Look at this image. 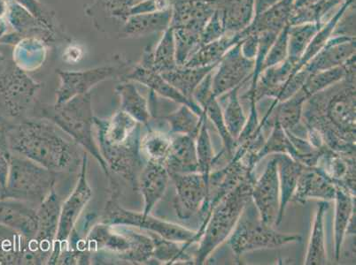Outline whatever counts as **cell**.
<instances>
[{
  "mask_svg": "<svg viewBox=\"0 0 356 265\" xmlns=\"http://www.w3.org/2000/svg\"><path fill=\"white\" fill-rule=\"evenodd\" d=\"M276 154H286L293 158L294 156V148L289 139H288L284 129L281 127L280 123L273 119V126L270 129V135H268L264 146H262L257 155V162H260L261 160H264L268 155Z\"/></svg>",
  "mask_w": 356,
  "mask_h": 265,
  "instance_id": "obj_43",
  "label": "cell"
},
{
  "mask_svg": "<svg viewBox=\"0 0 356 265\" xmlns=\"http://www.w3.org/2000/svg\"><path fill=\"white\" fill-rule=\"evenodd\" d=\"M353 67H355V57L352 58L343 66L309 74L302 89L305 92L307 98L310 99L316 94L341 82L342 80L346 78L348 71Z\"/></svg>",
  "mask_w": 356,
  "mask_h": 265,
  "instance_id": "obj_38",
  "label": "cell"
},
{
  "mask_svg": "<svg viewBox=\"0 0 356 265\" xmlns=\"http://www.w3.org/2000/svg\"><path fill=\"white\" fill-rule=\"evenodd\" d=\"M329 203L321 201L317 206L314 218L312 234H310L309 246L304 264L306 265L326 264L327 251L325 244V219Z\"/></svg>",
  "mask_w": 356,
  "mask_h": 265,
  "instance_id": "obj_30",
  "label": "cell"
},
{
  "mask_svg": "<svg viewBox=\"0 0 356 265\" xmlns=\"http://www.w3.org/2000/svg\"><path fill=\"white\" fill-rule=\"evenodd\" d=\"M11 153L9 148L0 147V189L5 187L10 172Z\"/></svg>",
  "mask_w": 356,
  "mask_h": 265,
  "instance_id": "obj_47",
  "label": "cell"
},
{
  "mask_svg": "<svg viewBox=\"0 0 356 265\" xmlns=\"http://www.w3.org/2000/svg\"><path fill=\"white\" fill-rule=\"evenodd\" d=\"M254 179L247 180L233 189L212 209L199 247L193 255V264H204L216 248L229 239L251 198Z\"/></svg>",
  "mask_w": 356,
  "mask_h": 265,
  "instance_id": "obj_6",
  "label": "cell"
},
{
  "mask_svg": "<svg viewBox=\"0 0 356 265\" xmlns=\"http://www.w3.org/2000/svg\"><path fill=\"white\" fill-rule=\"evenodd\" d=\"M129 79L138 80V82L145 84L151 88L154 92L160 94L163 98L172 100V101L180 103V105H186L192 108L197 114L203 116L204 112L199 105L194 101L187 99L177 89L171 86L166 80L161 76L160 73L156 71L147 69V67H140L134 71V73L129 76Z\"/></svg>",
  "mask_w": 356,
  "mask_h": 265,
  "instance_id": "obj_27",
  "label": "cell"
},
{
  "mask_svg": "<svg viewBox=\"0 0 356 265\" xmlns=\"http://www.w3.org/2000/svg\"><path fill=\"white\" fill-rule=\"evenodd\" d=\"M116 92L121 99L120 110L127 113L145 128L150 125L152 113L147 100L138 92L134 84L124 83L118 87Z\"/></svg>",
  "mask_w": 356,
  "mask_h": 265,
  "instance_id": "obj_34",
  "label": "cell"
},
{
  "mask_svg": "<svg viewBox=\"0 0 356 265\" xmlns=\"http://www.w3.org/2000/svg\"><path fill=\"white\" fill-rule=\"evenodd\" d=\"M355 0H346L345 2H343L342 4L339 6L338 11L335 12V15L332 16L328 21L323 24L320 30L317 31L315 37H314L312 43H310L309 48H307L305 53H304L302 60H300L299 64H298L296 67L297 72L302 69L303 67L325 47L327 42L331 40L333 33H334L337 24H338V22L341 20L342 16L344 15L346 10H348L352 5L355 4Z\"/></svg>",
  "mask_w": 356,
  "mask_h": 265,
  "instance_id": "obj_37",
  "label": "cell"
},
{
  "mask_svg": "<svg viewBox=\"0 0 356 265\" xmlns=\"http://www.w3.org/2000/svg\"><path fill=\"white\" fill-rule=\"evenodd\" d=\"M241 87L238 86L225 94V95H227V100H226L225 108H222L226 128L236 142L248 121V117L242 108L241 99H239V89H241Z\"/></svg>",
  "mask_w": 356,
  "mask_h": 265,
  "instance_id": "obj_41",
  "label": "cell"
},
{
  "mask_svg": "<svg viewBox=\"0 0 356 265\" xmlns=\"http://www.w3.org/2000/svg\"><path fill=\"white\" fill-rule=\"evenodd\" d=\"M337 187L325 171L319 166H304L291 202L305 205L312 199L334 200Z\"/></svg>",
  "mask_w": 356,
  "mask_h": 265,
  "instance_id": "obj_17",
  "label": "cell"
},
{
  "mask_svg": "<svg viewBox=\"0 0 356 265\" xmlns=\"http://www.w3.org/2000/svg\"><path fill=\"white\" fill-rule=\"evenodd\" d=\"M215 70V69H213ZM203 79L202 82L197 87L193 95V101L200 106L207 119L211 121L218 130L223 145L222 155L226 160H231L238 147L237 142L229 135L227 128L223 119L221 103L213 93L212 79L213 72Z\"/></svg>",
  "mask_w": 356,
  "mask_h": 265,
  "instance_id": "obj_15",
  "label": "cell"
},
{
  "mask_svg": "<svg viewBox=\"0 0 356 265\" xmlns=\"http://www.w3.org/2000/svg\"><path fill=\"white\" fill-rule=\"evenodd\" d=\"M203 116L197 114L192 108L186 105H181L180 108L165 117L168 123L170 135H186L195 137L202 127Z\"/></svg>",
  "mask_w": 356,
  "mask_h": 265,
  "instance_id": "obj_39",
  "label": "cell"
},
{
  "mask_svg": "<svg viewBox=\"0 0 356 265\" xmlns=\"http://www.w3.org/2000/svg\"><path fill=\"white\" fill-rule=\"evenodd\" d=\"M302 240V235L282 234L262 221L251 199L229 235V245L236 260L239 262L242 255L248 252L271 250Z\"/></svg>",
  "mask_w": 356,
  "mask_h": 265,
  "instance_id": "obj_9",
  "label": "cell"
},
{
  "mask_svg": "<svg viewBox=\"0 0 356 265\" xmlns=\"http://www.w3.org/2000/svg\"><path fill=\"white\" fill-rule=\"evenodd\" d=\"M218 65L199 67L178 66L177 69L161 74L171 86H173L187 99L193 101V95L197 87L209 73L216 69Z\"/></svg>",
  "mask_w": 356,
  "mask_h": 265,
  "instance_id": "obj_29",
  "label": "cell"
},
{
  "mask_svg": "<svg viewBox=\"0 0 356 265\" xmlns=\"http://www.w3.org/2000/svg\"><path fill=\"white\" fill-rule=\"evenodd\" d=\"M277 1L278 0H254V16L266 11L268 8L276 4Z\"/></svg>",
  "mask_w": 356,
  "mask_h": 265,
  "instance_id": "obj_50",
  "label": "cell"
},
{
  "mask_svg": "<svg viewBox=\"0 0 356 265\" xmlns=\"http://www.w3.org/2000/svg\"><path fill=\"white\" fill-rule=\"evenodd\" d=\"M40 85L24 71L9 67L0 74V112L8 121H20L26 117L34 101Z\"/></svg>",
  "mask_w": 356,
  "mask_h": 265,
  "instance_id": "obj_10",
  "label": "cell"
},
{
  "mask_svg": "<svg viewBox=\"0 0 356 265\" xmlns=\"http://www.w3.org/2000/svg\"><path fill=\"white\" fill-rule=\"evenodd\" d=\"M178 67L176 56V44H175L172 28H168L165 32L163 41L161 42L153 60V69L163 74L177 69Z\"/></svg>",
  "mask_w": 356,
  "mask_h": 265,
  "instance_id": "obj_44",
  "label": "cell"
},
{
  "mask_svg": "<svg viewBox=\"0 0 356 265\" xmlns=\"http://www.w3.org/2000/svg\"><path fill=\"white\" fill-rule=\"evenodd\" d=\"M90 252H106L129 264H147L154 258V244L147 232L127 225L100 222L84 238Z\"/></svg>",
  "mask_w": 356,
  "mask_h": 265,
  "instance_id": "obj_4",
  "label": "cell"
},
{
  "mask_svg": "<svg viewBox=\"0 0 356 265\" xmlns=\"http://www.w3.org/2000/svg\"><path fill=\"white\" fill-rule=\"evenodd\" d=\"M57 173L27 157L11 153L10 172L0 198H13L40 206L54 190Z\"/></svg>",
  "mask_w": 356,
  "mask_h": 265,
  "instance_id": "obj_8",
  "label": "cell"
},
{
  "mask_svg": "<svg viewBox=\"0 0 356 265\" xmlns=\"http://www.w3.org/2000/svg\"><path fill=\"white\" fill-rule=\"evenodd\" d=\"M60 208V198L55 190L38 207V230L31 241L47 261L54 250L59 228Z\"/></svg>",
  "mask_w": 356,
  "mask_h": 265,
  "instance_id": "obj_16",
  "label": "cell"
},
{
  "mask_svg": "<svg viewBox=\"0 0 356 265\" xmlns=\"http://www.w3.org/2000/svg\"><path fill=\"white\" fill-rule=\"evenodd\" d=\"M176 189L173 207L177 218L188 221L198 214L206 202L209 182L200 173L170 174Z\"/></svg>",
  "mask_w": 356,
  "mask_h": 265,
  "instance_id": "obj_13",
  "label": "cell"
},
{
  "mask_svg": "<svg viewBox=\"0 0 356 265\" xmlns=\"http://www.w3.org/2000/svg\"><path fill=\"white\" fill-rule=\"evenodd\" d=\"M147 232L154 241L155 260L166 264H176L178 262H183V264H193V257L187 253L189 245L168 241L154 232Z\"/></svg>",
  "mask_w": 356,
  "mask_h": 265,
  "instance_id": "obj_40",
  "label": "cell"
},
{
  "mask_svg": "<svg viewBox=\"0 0 356 265\" xmlns=\"http://www.w3.org/2000/svg\"><path fill=\"white\" fill-rule=\"evenodd\" d=\"M197 158H198L199 173H202L207 180H209L210 174L215 168L216 155L210 138L208 128V119L206 115L203 119L202 127L195 138Z\"/></svg>",
  "mask_w": 356,
  "mask_h": 265,
  "instance_id": "obj_42",
  "label": "cell"
},
{
  "mask_svg": "<svg viewBox=\"0 0 356 265\" xmlns=\"http://www.w3.org/2000/svg\"><path fill=\"white\" fill-rule=\"evenodd\" d=\"M108 179V200L100 222L114 225H127L154 232L168 241L180 242L192 246L198 242L197 232L190 230L183 225L161 221L154 216L143 213L129 211L120 205L119 199L122 189L118 180L114 176Z\"/></svg>",
  "mask_w": 356,
  "mask_h": 265,
  "instance_id": "obj_7",
  "label": "cell"
},
{
  "mask_svg": "<svg viewBox=\"0 0 356 265\" xmlns=\"http://www.w3.org/2000/svg\"><path fill=\"white\" fill-rule=\"evenodd\" d=\"M288 58V25L278 33L276 40L271 45L270 51L262 66V71L268 67L283 63ZM261 71V72H262Z\"/></svg>",
  "mask_w": 356,
  "mask_h": 265,
  "instance_id": "obj_45",
  "label": "cell"
},
{
  "mask_svg": "<svg viewBox=\"0 0 356 265\" xmlns=\"http://www.w3.org/2000/svg\"><path fill=\"white\" fill-rule=\"evenodd\" d=\"M163 166L168 173H199L195 137L171 135V144Z\"/></svg>",
  "mask_w": 356,
  "mask_h": 265,
  "instance_id": "obj_23",
  "label": "cell"
},
{
  "mask_svg": "<svg viewBox=\"0 0 356 265\" xmlns=\"http://www.w3.org/2000/svg\"><path fill=\"white\" fill-rule=\"evenodd\" d=\"M276 160L280 189V212L278 225L282 222L288 203L296 192L304 166L286 154L273 155Z\"/></svg>",
  "mask_w": 356,
  "mask_h": 265,
  "instance_id": "obj_26",
  "label": "cell"
},
{
  "mask_svg": "<svg viewBox=\"0 0 356 265\" xmlns=\"http://www.w3.org/2000/svg\"><path fill=\"white\" fill-rule=\"evenodd\" d=\"M259 35L249 34L245 35V40L241 42V51L243 55L249 60L255 59L258 51Z\"/></svg>",
  "mask_w": 356,
  "mask_h": 265,
  "instance_id": "obj_48",
  "label": "cell"
},
{
  "mask_svg": "<svg viewBox=\"0 0 356 265\" xmlns=\"http://www.w3.org/2000/svg\"><path fill=\"white\" fill-rule=\"evenodd\" d=\"M87 168H88V156L84 153L76 187L66 201L61 205L59 228H58L54 250L47 264H57L60 252L67 247L81 213L92 199V191L87 178Z\"/></svg>",
  "mask_w": 356,
  "mask_h": 265,
  "instance_id": "obj_11",
  "label": "cell"
},
{
  "mask_svg": "<svg viewBox=\"0 0 356 265\" xmlns=\"http://www.w3.org/2000/svg\"><path fill=\"white\" fill-rule=\"evenodd\" d=\"M3 60V57L1 56V55H0V61H1Z\"/></svg>",
  "mask_w": 356,
  "mask_h": 265,
  "instance_id": "obj_51",
  "label": "cell"
},
{
  "mask_svg": "<svg viewBox=\"0 0 356 265\" xmlns=\"http://www.w3.org/2000/svg\"><path fill=\"white\" fill-rule=\"evenodd\" d=\"M119 72L116 67H100L86 72H60V85L56 92L57 105L72 99L74 96L88 93L90 88Z\"/></svg>",
  "mask_w": 356,
  "mask_h": 265,
  "instance_id": "obj_19",
  "label": "cell"
},
{
  "mask_svg": "<svg viewBox=\"0 0 356 265\" xmlns=\"http://www.w3.org/2000/svg\"><path fill=\"white\" fill-rule=\"evenodd\" d=\"M38 117L49 119L79 146L92 155L102 168L106 177L109 176L108 167L100 155L93 137V115L90 94L74 96L63 103L54 105L40 103Z\"/></svg>",
  "mask_w": 356,
  "mask_h": 265,
  "instance_id": "obj_5",
  "label": "cell"
},
{
  "mask_svg": "<svg viewBox=\"0 0 356 265\" xmlns=\"http://www.w3.org/2000/svg\"><path fill=\"white\" fill-rule=\"evenodd\" d=\"M254 60L243 55L241 42L232 47L219 61L213 72L212 89L216 98H221L251 79Z\"/></svg>",
  "mask_w": 356,
  "mask_h": 265,
  "instance_id": "obj_12",
  "label": "cell"
},
{
  "mask_svg": "<svg viewBox=\"0 0 356 265\" xmlns=\"http://www.w3.org/2000/svg\"><path fill=\"white\" fill-rule=\"evenodd\" d=\"M294 2L296 0H278L276 4L271 6L266 11L254 16L251 24L243 31L245 35H260L264 32L280 33L286 26L289 25Z\"/></svg>",
  "mask_w": 356,
  "mask_h": 265,
  "instance_id": "obj_24",
  "label": "cell"
},
{
  "mask_svg": "<svg viewBox=\"0 0 356 265\" xmlns=\"http://www.w3.org/2000/svg\"><path fill=\"white\" fill-rule=\"evenodd\" d=\"M355 37L333 35L325 47L303 67L309 74L335 69L355 57Z\"/></svg>",
  "mask_w": 356,
  "mask_h": 265,
  "instance_id": "obj_18",
  "label": "cell"
},
{
  "mask_svg": "<svg viewBox=\"0 0 356 265\" xmlns=\"http://www.w3.org/2000/svg\"><path fill=\"white\" fill-rule=\"evenodd\" d=\"M10 124V121H8V119L0 115V147L9 148L8 143V131Z\"/></svg>",
  "mask_w": 356,
  "mask_h": 265,
  "instance_id": "obj_49",
  "label": "cell"
},
{
  "mask_svg": "<svg viewBox=\"0 0 356 265\" xmlns=\"http://www.w3.org/2000/svg\"><path fill=\"white\" fill-rule=\"evenodd\" d=\"M141 135L140 153L145 162L164 164L171 144V135L152 128Z\"/></svg>",
  "mask_w": 356,
  "mask_h": 265,
  "instance_id": "obj_35",
  "label": "cell"
},
{
  "mask_svg": "<svg viewBox=\"0 0 356 265\" xmlns=\"http://www.w3.org/2000/svg\"><path fill=\"white\" fill-rule=\"evenodd\" d=\"M12 154L29 158L54 173H74L83 156L79 144L49 119L37 117L11 121L8 131Z\"/></svg>",
  "mask_w": 356,
  "mask_h": 265,
  "instance_id": "obj_2",
  "label": "cell"
},
{
  "mask_svg": "<svg viewBox=\"0 0 356 265\" xmlns=\"http://www.w3.org/2000/svg\"><path fill=\"white\" fill-rule=\"evenodd\" d=\"M30 239L0 224V265H22Z\"/></svg>",
  "mask_w": 356,
  "mask_h": 265,
  "instance_id": "obj_36",
  "label": "cell"
},
{
  "mask_svg": "<svg viewBox=\"0 0 356 265\" xmlns=\"http://www.w3.org/2000/svg\"><path fill=\"white\" fill-rule=\"evenodd\" d=\"M334 201V250L336 260L339 261L349 222L355 215V196H351L344 190L337 189Z\"/></svg>",
  "mask_w": 356,
  "mask_h": 265,
  "instance_id": "obj_32",
  "label": "cell"
},
{
  "mask_svg": "<svg viewBox=\"0 0 356 265\" xmlns=\"http://www.w3.org/2000/svg\"><path fill=\"white\" fill-rule=\"evenodd\" d=\"M170 182V173L163 164L145 162L138 179V191L144 200V215L151 214L165 195Z\"/></svg>",
  "mask_w": 356,
  "mask_h": 265,
  "instance_id": "obj_21",
  "label": "cell"
},
{
  "mask_svg": "<svg viewBox=\"0 0 356 265\" xmlns=\"http://www.w3.org/2000/svg\"><path fill=\"white\" fill-rule=\"evenodd\" d=\"M227 34L222 12L215 9L203 28L202 45L219 40Z\"/></svg>",
  "mask_w": 356,
  "mask_h": 265,
  "instance_id": "obj_46",
  "label": "cell"
},
{
  "mask_svg": "<svg viewBox=\"0 0 356 265\" xmlns=\"http://www.w3.org/2000/svg\"><path fill=\"white\" fill-rule=\"evenodd\" d=\"M302 123L318 132L330 150L355 155V67L341 82L307 100Z\"/></svg>",
  "mask_w": 356,
  "mask_h": 265,
  "instance_id": "obj_1",
  "label": "cell"
},
{
  "mask_svg": "<svg viewBox=\"0 0 356 265\" xmlns=\"http://www.w3.org/2000/svg\"><path fill=\"white\" fill-rule=\"evenodd\" d=\"M222 12L227 34L238 33L251 24L254 16V0H209Z\"/></svg>",
  "mask_w": 356,
  "mask_h": 265,
  "instance_id": "obj_25",
  "label": "cell"
},
{
  "mask_svg": "<svg viewBox=\"0 0 356 265\" xmlns=\"http://www.w3.org/2000/svg\"><path fill=\"white\" fill-rule=\"evenodd\" d=\"M323 24L309 22V24L288 25V61L297 67L314 37Z\"/></svg>",
  "mask_w": 356,
  "mask_h": 265,
  "instance_id": "obj_33",
  "label": "cell"
},
{
  "mask_svg": "<svg viewBox=\"0 0 356 265\" xmlns=\"http://www.w3.org/2000/svg\"><path fill=\"white\" fill-rule=\"evenodd\" d=\"M142 126L120 109L108 118L93 121L97 146L108 167V177L121 178L135 191L145 164L140 153Z\"/></svg>",
  "mask_w": 356,
  "mask_h": 265,
  "instance_id": "obj_3",
  "label": "cell"
},
{
  "mask_svg": "<svg viewBox=\"0 0 356 265\" xmlns=\"http://www.w3.org/2000/svg\"><path fill=\"white\" fill-rule=\"evenodd\" d=\"M0 224L26 238H34L38 230V207L21 200L0 198Z\"/></svg>",
  "mask_w": 356,
  "mask_h": 265,
  "instance_id": "obj_20",
  "label": "cell"
},
{
  "mask_svg": "<svg viewBox=\"0 0 356 265\" xmlns=\"http://www.w3.org/2000/svg\"><path fill=\"white\" fill-rule=\"evenodd\" d=\"M245 40L243 32L226 34L219 40L202 44L184 67H199L218 65L226 53L234 45Z\"/></svg>",
  "mask_w": 356,
  "mask_h": 265,
  "instance_id": "obj_28",
  "label": "cell"
},
{
  "mask_svg": "<svg viewBox=\"0 0 356 265\" xmlns=\"http://www.w3.org/2000/svg\"><path fill=\"white\" fill-rule=\"evenodd\" d=\"M317 166L321 167L337 189L355 196V155H346L326 148Z\"/></svg>",
  "mask_w": 356,
  "mask_h": 265,
  "instance_id": "obj_22",
  "label": "cell"
},
{
  "mask_svg": "<svg viewBox=\"0 0 356 265\" xmlns=\"http://www.w3.org/2000/svg\"><path fill=\"white\" fill-rule=\"evenodd\" d=\"M251 198L262 221L270 226L278 225L280 212V189L276 160L267 164L264 174L255 180Z\"/></svg>",
  "mask_w": 356,
  "mask_h": 265,
  "instance_id": "obj_14",
  "label": "cell"
},
{
  "mask_svg": "<svg viewBox=\"0 0 356 265\" xmlns=\"http://www.w3.org/2000/svg\"><path fill=\"white\" fill-rule=\"evenodd\" d=\"M309 99L302 89L283 102H273L270 105L271 116L284 130L294 132L302 125L304 105Z\"/></svg>",
  "mask_w": 356,
  "mask_h": 265,
  "instance_id": "obj_31",
  "label": "cell"
}]
</instances>
